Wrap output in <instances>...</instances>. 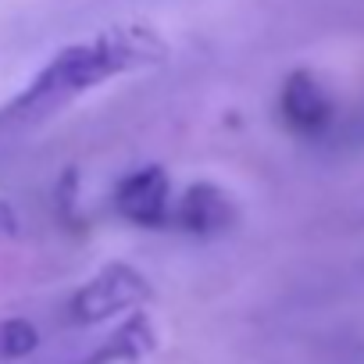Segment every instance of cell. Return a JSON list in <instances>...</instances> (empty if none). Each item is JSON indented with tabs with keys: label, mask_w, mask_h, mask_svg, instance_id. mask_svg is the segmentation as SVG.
I'll return each mask as SVG.
<instances>
[{
	"label": "cell",
	"mask_w": 364,
	"mask_h": 364,
	"mask_svg": "<svg viewBox=\"0 0 364 364\" xmlns=\"http://www.w3.org/2000/svg\"><path fill=\"white\" fill-rule=\"evenodd\" d=\"M161 58H164V43L150 29H107L93 40L72 43V47L58 50L29 79V86L22 93H15L0 107V125L43 122V118L58 114L61 107H68L72 100H79L82 93L97 90L100 82L125 75L132 68L154 65Z\"/></svg>",
	"instance_id": "cell-1"
},
{
	"label": "cell",
	"mask_w": 364,
	"mask_h": 364,
	"mask_svg": "<svg viewBox=\"0 0 364 364\" xmlns=\"http://www.w3.org/2000/svg\"><path fill=\"white\" fill-rule=\"evenodd\" d=\"M150 300V282L132 264L111 261L90 282H82L68 300V318L75 325H97L122 311H139Z\"/></svg>",
	"instance_id": "cell-2"
},
{
	"label": "cell",
	"mask_w": 364,
	"mask_h": 364,
	"mask_svg": "<svg viewBox=\"0 0 364 364\" xmlns=\"http://www.w3.org/2000/svg\"><path fill=\"white\" fill-rule=\"evenodd\" d=\"M114 211L118 218L143 225V229H161L171 222V178L161 164H146L129 171L114 186Z\"/></svg>",
	"instance_id": "cell-3"
},
{
	"label": "cell",
	"mask_w": 364,
	"mask_h": 364,
	"mask_svg": "<svg viewBox=\"0 0 364 364\" xmlns=\"http://www.w3.org/2000/svg\"><path fill=\"white\" fill-rule=\"evenodd\" d=\"M171 222L186 232H197V236H215L236 222V208H232L225 190L211 186V182H197V186H190L178 197Z\"/></svg>",
	"instance_id": "cell-4"
},
{
	"label": "cell",
	"mask_w": 364,
	"mask_h": 364,
	"mask_svg": "<svg viewBox=\"0 0 364 364\" xmlns=\"http://www.w3.org/2000/svg\"><path fill=\"white\" fill-rule=\"evenodd\" d=\"M157 346V332L146 318V311H132L90 357H82L79 364H139L143 357H150Z\"/></svg>",
	"instance_id": "cell-5"
},
{
	"label": "cell",
	"mask_w": 364,
	"mask_h": 364,
	"mask_svg": "<svg viewBox=\"0 0 364 364\" xmlns=\"http://www.w3.org/2000/svg\"><path fill=\"white\" fill-rule=\"evenodd\" d=\"M282 111H286V118H289L293 129L318 132L328 122L332 104H328V97L318 90V82L311 75H293L289 86H286V93H282Z\"/></svg>",
	"instance_id": "cell-6"
},
{
	"label": "cell",
	"mask_w": 364,
	"mask_h": 364,
	"mask_svg": "<svg viewBox=\"0 0 364 364\" xmlns=\"http://www.w3.org/2000/svg\"><path fill=\"white\" fill-rule=\"evenodd\" d=\"M40 346V328L29 318H4L0 321V360H22Z\"/></svg>",
	"instance_id": "cell-7"
},
{
	"label": "cell",
	"mask_w": 364,
	"mask_h": 364,
	"mask_svg": "<svg viewBox=\"0 0 364 364\" xmlns=\"http://www.w3.org/2000/svg\"><path fill=\"white\" fill-rule=\"evenodd\" d=\"M15 232H18V215H15V208L8 200H0V240L15 236Z\"/></svg>",
	"instance_id": "cell-8"
}]
</instances>
